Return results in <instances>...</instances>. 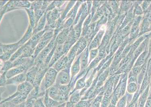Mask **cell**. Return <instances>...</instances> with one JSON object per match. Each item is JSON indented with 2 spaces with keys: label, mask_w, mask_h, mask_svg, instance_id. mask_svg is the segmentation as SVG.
I'll use <instances>...</instances> for the list:
<instances>
[{
  "label": "cell",
  "mask_w": 151,
  "mask_h": 107,
  "mask_svg": "<svg viewBox=\"0 0 151 107\" xmlns=\"http://www.w3.org/2000/svg\"><path fill=\"white\" fill-rule=\"evenodd\" d=\"M55 36H54L47 45L40 52L35 59L34 65L39 68L42 67L45 59L55 45Z\"/></svg>",
  "instance_id": "6da1fadb"
},
{
  "label": "cell",
  "mask_w": 151,
  "mask_h": 107,
  "mask_svg": "<svg viewBox=\"0 0 151 107\" xmlns=\"http://www.w3.org/2000/svg\"><path fill=\"white\" fill-rule=\"evenodd\" d=\"M58 73L52 67L48 68L46 71L42 80L46 90L55 84Z\"/></svg>",
  "instance_id": "7a4b0ae2"
},
{
  "label": "cell",
  "mask_w": 151,
  "mask_h": 107,
  "mask_svg": "<svg viewBox=\"0 0 151 107\" xmlns=\"http://www.w3.org/2000/svg\"><path fill=\"white\" fill-rule=\"evenodd\" d=\"M69 81L70 76L66 67L58 72L55 83L59 85H67Z\"/></svg>",
  "instance_id": "3957f363"
},
{
  "label": "cell",
  "mask_w": 151,
  "mask_h": 107,
  "mask_svg": "<svg viewBox=\"0 0 151 107\" xmlns=\"http://www.w3.org/2000/svg\"><path fill=\"white\" fill-rule=\"evenodd\" d=\"M31 67L30 65L28 63L25 65L13 67L6 72V78L7 79H9L24 72H26Z\"/></svg>",
  "instance_id": "277c9868"
},
{
  "label": "cell",
  "mask_w": 151,
  "mask_h": 107,
  "mask_svg": "<svg viewBox=\"0 0 151 107\" xmlns=\"http://www.w3.org/2000/svg\"><path fill=\"white\" fill-rule=\"evenodd\" d=\"M34 87L31 83L25 81L17 86L16 91L20 94L28 96Z\"/></svg>",
  "instance_id": "5b68a950"
},
{
  "label": "cell",
  "mask_w": 151,
  "mask_h": 107,
  "mask_svg": "<svg viewBox=\"0 0 151 107\" xmlns=\"http://www.w3.org/2000/svg\"><path fill=\"white\" fill-rule=\"evenodd\" d=\"M26 72H24L7 79L6 85H18L26 81Z\"/></svg>",
  "instance_id": "8992f818"
},
{
  "label": "cell",
  "mask_w": 151,
  "mask_h": 107,
  "mask_svg": "<svg viewBox=\"0 0 151 107\" xmlns=\"http://www.w3.org/2000/svg\"><path fill=\"white\" fill-rule=\"evenodd\" d=\"M39 69L38 67L35 65L29 69L26 72V81L30 83L33 85Z\"/></svg>",
  "instance_id": "52a82bcc"
},
{
  "label": "cell",
  "mask_w": 151,
  "mask_h": 107,
  "mask_svg": "<svg viewBox=\"0 0 151 107\" xmlns=\"http://www.w3.org/2000/svg\"><path fill=\"white\" fill-rule=\"evenodd\" d=\"M22 46L19 45L18 42L9 44H0V55L3 53L12 52L14 53Z\"/></svg>",
  "instance_id": "ba28073f"
},
{
  "label": "cell",
  "mask_w": 151,
  "mask_h": 107,
  "mask_svg": "<svg viewBox=\"0 0 151 107\" xmlns=\"http://www.w3.org/2000/svg\"><path fill=\"white\" fill-rule=\"evenodd\" d=\"M68 61L67 58L64 56H62L51 67L58 72L67 67L66 66Z\"/></svg>",
  "instance_id": "9c48e42d"
},
{
  "label": "cell",
  "mask_w": 151,
  "mask_h": 107,
  "mask_svg": "<svg viewBox=\"0 0 151 107\" xmlns=\"http://www.w3.org/2000/svg\"><path fill=\"white\" fill-rule=\"evenodd\" d=\"M63 49L61 46H57L49 64L48 68L51 67L54 63L63 56Z\"/></svg>",
  "instance_id": "30bf717a"
},
{
  "label": "cell",
  "mask_w": 151,
  "mask_h": 107,
  "mask_svg": "<svg viewBox=\"0 0 151 107\" xmlns=\"http://www.w3.org/2000/svg\"><path fill=\"white\" fill-rule=\"evenodd\" d=\"M43 100L46 107H57L60 104L63 103H60L49 96L48 94L47 89L43 97Z\"/></svg>",
  "instance_id": "8fae6325"
},
{
  "label": "cell",
  "mask_w": 151,
  "mask_h": 107,
  "mask_svg": "<svg viewBox=\"0 0 151 107\" xmlns=\"http://www.w3.org/2000/svg\"><path fill=\"white\" fill-rule=\"evenodd\" d=\"M149 85L147 88L140 94L137 102V107H145L149 94Z\"/></svg>",
  "instance_id": "7c38bea8"
},
{
  "label": "cell",
  "mask_w": 151,
  "mask_h": 107,
  "mask_svg": "<svg viewBox=\"0 0 151 107\" xmlns=\"http://www.w3.org/2000/svg\"><path fill=\"white\" fill-rule=\"evenodd\" d=\"M59 85L55 83L47 89L49 96L58 101L59 95Z\"/></svg>",
  "instance_id": "4fadbf2b"
},
{
  "label": "cell",
  "mask_w": 151,
  "mask_h": 107,
  "mask_svg": "<svg viewBox=\"0 0 151 107\" xmlns=\"http://www.w3.org/2000/svg\"><path fill=\"white\" fill-rule=\"evenodd\" d=\"M51 39L40 41L36 46L32 57L35 59L40 52L47 45Z\"/></svg>",
  "instance_id": "5bb4252c"
},
{
  "label": "cell",
  "mask_w": 151,
  "mask_h": 107,
  "mask_svg": "<svg viewBox=\"0 0 151 107\" xmlns=\"http://www.w3.org/2000/svg\"><path fill=\"white\" fill-rule=\"evenodd\" d=\"M48 69H42L40 68L39 69L33 84L34 86H40L44 78L45 73Z\"/></svg>",
  "instance_id": "9a60e30c"
},
{
  "label": "cell",
  "mask_w": 151,
  "mask_h": 107,
  "mask_svg": "<svg viewBox=\"0 0 151 107\" xmlns=\"http://www.w3.org/2000/svg\"><path fill=\"white\" fill-rule=\"evenodd\" d=\"M33 34V28L29 25L27 31L22 38L18 42L21 46L23 45L27 41L30 39L32 36Z\"/></svg>",
  "instance_id": "2e32d148"
},
{
  "label": "cell",
  "mask_w": 151,
  "mask_h": 107,
  "mask_svg": "<svg viewBox=\"0 0 151 107\" xmlns=\"http://www.w3.org/2000/svg\"><path fill=\"white\" fill-rule=\"evenodd\" d=\"M46 18V13H44L36 24L35 29L33 31L34 34L41 31L43 29L45 26Z\"/></svg>",
  "instance_id": "e0dca14e"
},
{
  "label": "cell",
  "mask_w": 151,
  "mask_h": 107,
  "mask_svg": "<svg viewBox=\"0 0 151 107\" xmlns=\"http://www.w3.org/2000/svg\"><path fill=\"white\" fill-rule=\"evenodd\" d=\"M58 12L55 9L48 12L46 15L48 25L55 22L58 17Z\"/></svg>",
  "instance_id": "ac0fdd59"
},
{
  "label": "cell",
  "mask_w": 151,
  "mask_h": 107,
  "mask_svg": "<svg viewBox=\"0 0 151 107\" xmlns=\"http://www.w3.org/2000/svg\"><path fill=\"white\" fill-rule=\"evenodd\" d=\"M40 86H35L28 94L27 99H36L40 97Z\"/></svg>",
  "instance_id": "d6986e66"
},
{
  "label": "cell",
  "mask_w": 151,
  "mask_h": 107,
  "mask_svg": "<svg viewBox=\"0 0 151 107\" xmlns=\"http://www.w3.org/2000/svg\"><path fill=\"white\" fill-rule=\"evenodd\" d=\"M146 69V66L145 65L142 66L141 71L137 76V83L139 91L140 85L145 76Z\"/></svg>",
  "instance_id": "ffe728a7"
},
{
  "label": "cell",
  "mask_w": 151,
  "mask_h": 107,
  "mask_svg": "<svg viewBox=\"0 0 151 107\" xmlns=\"http://www.w3.org/2000/svg\"><path fill=\"white\" fill-rule=\"evenodd\" d=\"M150 78L146 72L145 77L142 82L139 89V93H142L149 85Z\"/></svg>",
  "instance_id": "44dd1931"
},
{
  "label": "cell",
  "mask_w": 151,
  "mask_h": 107,
  "mask_svg": "<svg viewBox=\"0 0 151 107\" xmlns=\"http://www.w3.org/2000/svg\"><path fill=\"white\" fill-rule=\"evenodd\" d=\"M127 93L131 94L133 95L139 91L137 83L135 82L127 83Z\"/></svg>",
  "instance_id": "7402d4cb"
},
{
  "label": "cell",
  "mask_w": 151,
  "mask_h": 107,
  "mask_svg": "<svg viewBox=\"0 0 151 107\" xmlns=\"http://www.w3.org/2000/svg\"><path fill=\"white\" fill-rule=\"evenodd\" d=\"M28 14L30 26L33 28L35 25V19L34 11L31 9H25Z\"/></svg>",
  "instance_id": "603a6c76"
},
{
  "label": "cell",
  "mask_w": 151,
  "mask_h": 107,
  "mask_svg": "<svg viewBox=\"0 0 151 107\" xmlns=\"http://www.w3.org/2000/svg\"><path fill=\"white\" fill-rule=\"evenodd\" d=\"M14 67L13 62L9 60L4 61L3 65L1 68L0 73L7 71Z\"/></svg>",
  "instance_id": "cb8c5ba5"
},
{
  "label": "cell",
  "mask_w": 151,
  "mask_h": 107,
  "mask_svg": "<svg viewBox=\"0 0 151 107\" xmlns=\"http://www.w3.org/2000/svg\"><path fill=\"white\" fill-rule=\"evenodd\" d=\"M24 48V45H23L14 53L9 60L13 62L18 58L21 57L23 54Z\"/></svg>",
  "instance_id": "d4e9b609"
},
{
  "label": "cell",
  "mask_w": 151,
  "mask_h": 107,
  "mask_svg": "<svg viewBox=\"0 0 151 107\" xmlns=\"http://www.w3.org/2000/svg\"><path fill=\"white\" fill-rule=\"evenodd\" d=\"M27 97V96L20 94L17 96L10 101L16 105L25 101Z\"/></svg>",
  "instance_id": "484cf974"
},
{
  "label": "cell",
  "mask_w": 151,
  "mask_h": 107,
  "mask_svg": "<svg viewBox=\"0 0 151 107\" xmlns=\"http://www.w3.org/2000/svg\"><path fill=\"white\" fill-rule=\"evenodd\" d=\"M16 8L19 7H25L28 8L30 6V3L27 1H14Z\"/></svg>",
  "instance_id": "4316f807"
},
{
  "label": "cell",
  "mask_w": 151,
  "mask_h": 107,
  "mask_svg": "<svg viewBox=\"0 0 151 107\" xmlns=\"http://www.w3.org/2000/svg\"><path fill=\"white\" fill-rule=\"evenodd\" d=\"M53 34V31L52 30L45 32L42 36L40 41L51 39L54 35Z\"/></svg>",
  "instance_id": "83f0119b"
},
{
  "label": "cell",
  "mask_w": 151,
  "mask_h": 107,
  "mask_svg": "<svg viewBox=\"0 0 151 107\" xmlns=\"http://www.w3.org/2000/svg\"><path fill=\"white\" fill-rule=\"evenodd\" d=\"M14 53L12 52H6L3 53L0 55L1 60L3 61H6L9 60L12 55Z\"/></svg>",
  "instance_id": "f1b7e54d"
},
{
  "label": "cell",
  "mask_w": 151,
  "mask_h": 107,
  "mask_svg": "<svg viewBox=\"0 0 151 107\" xmlns=\"http://www.w3.org/2000/svg\"><path fill=\"white\" fill-rule=\"evenodd\" d=\"M43 97H39L36 100L34 107H46L44 102Z\"/></svg>",
  "instance_id": "f546056e"
},
{
  "label": "cell",
  "mask_w": 151,
  "mask_h": 107,
  "mask_svg": "<svg viewBox=\"0 0 151 107\" xmlns=\"http://www.w3.org/2000/svg\"><path fill=\"white\" fill-rule=\"evenodd\" d=\"M6 72L0 73V87H5L6 85L7 78L6 76Z\"/></svg>",
  "instance_id": "4dcf8cb0"
},
{
  "label": "cell",
  "mask_w": 151,
  "mask_h": 107,
  "mask_svg": "<svg viewBox=\"0 0 151 107\" xmlns=\"http://www.w3.org/2000/svg\"><path fill=\"white\" fill-rule=\"evenodd\" d=\"M118 107H126L127 106V99L126 95L122 97L118 103Z\"/></svg>",
  "instance_id": "1f68e13d"
},
{
  "label": "cell",
  "mask_w": 151,
  "mask_h": 107,
  "mask_svg": "<svg viewBox=\"0 0 151 107\" xmlns=\"http://www.w3.org/2000/svg\"><path fill=\"white\" fill-rule=\"evenodd\" d=\"M145 54L144 53L140 56L137 61L135 63L134 66H141L144 62Z\"/></svg>",
  "instance_id": "d6a6232c"
},
{
  "label": "cell",
  "mask_w": 151,
  "mask_h": 107,
  "mask_svg": "<svg viewBox=\"0 0 151 107\" xmlns=\"http://www.w3.org/2000/svg\"><path fill=\"white\" fill-rule=\"evenodd\" d=\"M16 106L12 101H8L0 103V107H16Z\"/></svg>",
  "instance_id": "836d02e7"
},
{
  "label": "cell",
  "mask_w": 151,
  "mask_h": 107,
  "mask_svg": "<svg viewBox=\"0 0 151 107\" xmlns=\"http://www.w3.org/2000/svg\"><path fill=\"white\" fill-rule=\"evenodd\" d=\"M36 99H27L25 101L26 107H34V103Z\"/></svg>",
  "instance_id": "e575fe53"
},
{
  "label": "cell",
  "mask_w": 151,
  "mask_h": 107,
  "mask_svg": "<svg viewBox=\"0 0 151 107\" xmlns=\"http://www.w3.org/2000/svg\"><path fill=\"white\" fill-rule=\"evenodd\" d=\"M144 107H151V92L150 91Z\"/></svg>",
  "instance_id": "d590c367"
},
{
  "label": "cell",
  "mask_w": 151,
  "mask_h": 107,
  "mask_svg": "<svg viewBox=\"0 0 151 107\" xmlns=\"http://www.w3.org/2000/svg\"><path fill=\"white\" fill-rule=\"evenodd\" d=\"M84 85V82L82 80H80L78 83L77 86L79 88H82Z\"/></svg>",
  "instance_id": "8d00e7d4"
},
{
  "label": "cell",
  "mask_w": 151,
  "mask_h": 107,
  "mask_svg": "<svg viewBox=\"0 0 151 107\" xmlns=\"http://www.w3.org/2000/svg\"><path fill=\"white\" fill-rule=\"evenodd\" d=\"M25 101L16 105V107H26Z\"/></svg>",
  "instance_id": "74e56055"
},
{
  "label": "cell",
  "mask_w": 151,
  "mask_h": 107,
  "mask_svg": "<svg viewBox=\"0 0 151 107\" xmlns=\"http://www.w3.org/2000/svg\"><path fill=\"white\" fill-rule=\"evenodd\" d=\"M149 86H150V89H149V91L150 92H151V78H150V80L149 85Z\"/></svg>",
  "instance_id": "f35d334b"
}]
</instances>
